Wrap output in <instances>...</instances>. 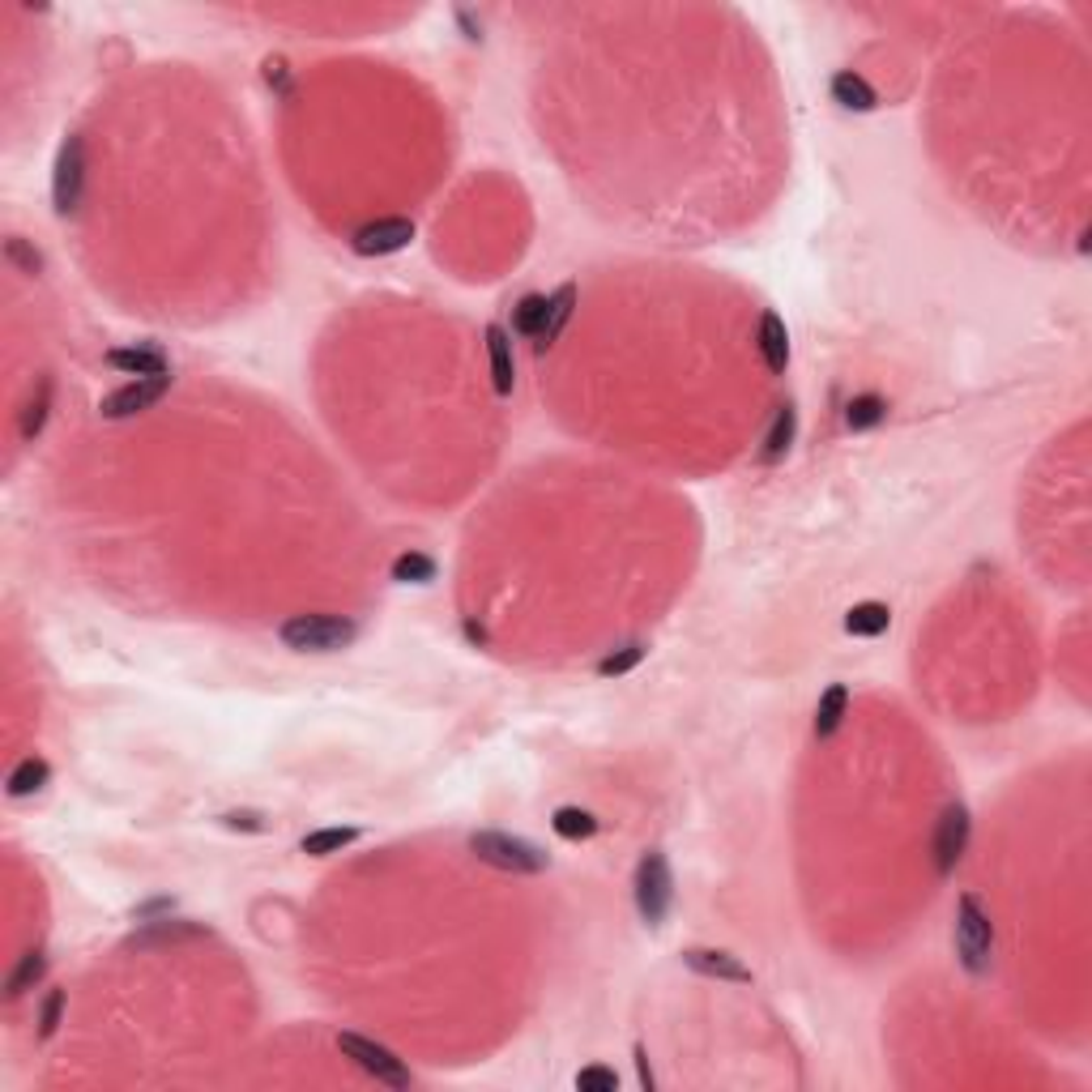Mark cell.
<instances>
[{"label":"cell","instance_id":"cell-1","mask_svg":"<svg viewBox=\"0 0 1092 1092\" xmlns=\"http://www.w3.org/2000/svg\"><path fill=\"white\" fill-rule=\"evenodd\" d=\"M278 636L295 653H342L359 641V623L350 614H290Z\"/></svg>","mask_w":1092,"mask_h":1092},{"label":"cell","instance_id":"cell-2","mask_svg":"<svg viewBox=\"0 0 1092 1092\" xmlns=\"http://www.w3.org/2000/svg\"><path fill=\"white\" fill-rule=\"evenodd\" d=\"M956 956L965 965V973L986 977L994 965V922L990 909L982 905V896L965 892L956 901Z\"/></svg>","mask_w":1092,"mask_h":1092},{"label":"cell","instance_id":"cell-3","mask_svg":"<svg viewBox=\"0 0 1092 1092\" xmlns=\"http://www.w3.org/2000/svg\"><path fill=\"white\" fill-rule=\"evenodd\" d=\"M470 853L479 857V863H487L496 871H508V875H542L546 867H551V857H546L533 841L512 836V832H474Z\"/></svg>","mask_w":1092,"mask_h":1092},{"label":"cell","instance_id":"cell-4","mask_svg":"<svg viewBox=\"0 0 1092 1092\" xmlns=\"http://www.w3.org/2000/svg\"><path fill=\"white\" fill-rule=\"evenodd\" d=\"M632 896H636V913L645 926H662L670 917V905H674V871H670V857L662 849H649L641 863H636V879H632Z\"/></svg>","mask_w":1092,"mask_h":1092},{"label":"cell","instance_id":"cell-5","mask_svg":"<svg viewBox=\"0 0 1092 1092\" xmlns=\"http://www.w3.org/2000/svg\"><path fill=\"white\" fill-rule=\"evenodd\" d=\"M86 193V141L68 133L56 149V167H52V205L60 218H73Z\"/></svg>","mask_w":1092,"mask_h":1092},{"label":"cell","instance_id":"cell-6","mask_svg":"<svg viewBox=\"0 0 1092 1092\" xmlns=\"http://www.w3.org/2000/svg\"><path fill=\"white\" fill-rule=\"evenodd\" d=\"M338 1050H342V1058H350L359 1071H367L376 1084H388V1088H410V1067L388 1050V1046H380V1042H371V1037H359V1033H338Z\"/></svg>","mask_w":1092,"mask_h":1092},{"label":"cell","instance_id":"cell-7","mask_svg":"<svg viewBox=\"0 0 1092 1092\" xmlns=\"http://www.w3.org/2000/svg\"><path fill=\"white\" fill-rule=\"evenodd\" d=\"M969 832H973L969 807L965 803H948L939 824H934V871H939V875H952L960 867V857L969 849Z\"/></svg>","mask_w":1092,"mask_h":1092},{"label":"cell","instance_id":"cell-8","mask_svg":"<svg viewBox=\"0 0 1092 1092\" xmlns=\"http://www.w3.org/2000/svg\"><path fill=\"white\" fill-rule=\"evenodd\" d=\"M167 393H171V376H145V380H133V384L116 388V393H107L99 402V410H103V419H133L149 406H159Z\"/></svg>","mask_w":1092,"mask_h":1092},{"label":"cell","instance_id":"cell-9","mask_svg":"<svg viewBox=\"0 0 1092 1092\" xmlns=\"http://www.w3.org/2000/svg\"><path fill=\"white\" fill-rule=\"evenodd\" d=\"M414 240V222L410 218H376L367 226H359L350 236V248L359 257H393Z\"/></svg>","mask_w":1092,"mask_h":1092},{"label":"cell","instance_id":"cell-10","mask_svg":"<svg viewBox=\"0 0 1092 1092\" xmlns=\"http://www.w3.org/2000/svg\"><path fill=\"white\" fill-rule=\"evenodd\" d=\"M103 359H107V367H116V371H124V376H137V380H145V376H171V359H167V350H163V346H154V342H141V346H116V350H107Z\"/></svg>","mask_w":1092,"mask_h":1092},{"label":"cell","instance_id":"cell-11","mask_svg":"<svg viewBox=\"0 0 1092 1092\" xmlns=\"http://www.w3.org/2000/svg\"><path fill=\"white\" fill-rule=\"evenodd\" d=\"M683 965L691 973H700V977H717V982H734V986H747L755 977L734 952H722V948H687Z\"/></svg>","mask_w":1092,"mask_h":1092},{"label":"cell","instance_id":"cell-12","mask_svg":"<svg viewBox=\"0 0 1092 1092\" xmlns=\"http://www.w3.org/2000/svg\"><path fill=\"white\" fill-rule=\"evenodd\" d=\"M755 346H760V359H764V367L772 376H786V367H790V329H786V321L776 317V311H764V317H760Z\"/></svg>","mask_w":1092,"mask_h":1092},{"label":"cell","instance_id":"cell-13","mask_svg":"<svg viewBox=\"0 0 1092 1092\" xmlns=\"http://www.w3.org/2000/svg\"><path fill=\"white\" fill-rule=\"evenodd\" d=\"M487 359H491V384L500 398H512L517 384V363H512V342L504 325H487Z\"/></svg>","mask_w":1092,"mask_h":1092},{"label":"cell","instance_id":"cell-14","mask_svg":"<svg viewBox=\"0 0 1092 1092\" xmlns=\"http://www.w3.org/2000/svg\"><path fill=\"white\" fill-rule=\"evenodd\" d=\"M832 103H841L845 112H875L879 107V95H875V86L867 82L863 73H853V68H841L836 77H832Z\"/></svg>","mask_w":1092,"mask_h":1092},{"label":"cell","instance_id":"cell-15","mask_svg":"<svg viewBox=\"0 0 1092 1092\" xmlns=\"http://www.w3.org/2000/svg\"><path fill=\"white\" fill-rule=\"evenodd\" d=\"M794 436H798V410L786 402V406H776V414H772V427L764 431V448H760V461L764 465H776L790 448H794Z\"/></svg>","mask_w":1092,"mask_h":1092},{"label":"cell","instance_id":"cell-16","mask_svg":"<svg viewBox=\"0 0 1092 1092\" xmlns=\"http://www.w3.org/2000/svg\"><path fill=\"white\" fill-rule=\"evenodd\" d=\"M572 307H577V286H572V282H564V286H560L551 299H546V325H542V338L533 342V350H538V355H546V350L555 346V338H560V333H564V325L572 321Z\"/></svg>","mask_w":1092,"mask_h":1092},{"label":"cell","instance_id":"cell-17","mask_svg":"<svg viewBox=\"0 0 1092 1092\" xmlns=\"http://www.w3.org/2000/svg\"><path fill=\"white\" fill-rule=\"evenodd\" d=\"M209 934L205 926H193V922H171V917H159V922H145L141 934H133V948H149V944H180V939H201Z\"/></svg>","mask_w":1092,"mask_h":1092},{"label":"cell","instance_id":"cell-18","mask_svg":"<svg viewBox=\"0 0 1092 1092\" xmlns=\"http://www.w3.org/2000/svg\"><path fill=\"white\" fill-rule=\"evenodd\" d=\"M892 628V610L884 602H857L849 614H845V632L849 636H884Z\"/></svg>","mask_w":1092,"mask_h":1092},{"label":"cell","instance_id":"cell-19","mask_svg":"<svg viewBox=\"0 0 1092 1092\" xmlns=\"http://www.w3.org/2000/svg\"><path fill=\"white\" fill-rule=\"evenodd\" d=\"M845 709H849V687L845 683H832L824 695H820V705H815V739H832L836 730H841V722H845Z\"/></svg>","mask_w":1092,"mask_h":1092},{"label":"cell","instance_id":"cell-20","mask_svg":"<svg viewBox=\"0 0 1092 1092\" xmlns=\"http://www.w3.org/2000/svg\"><path fill=\"white\" fill-rule=\"evenodd\" d=\"M47 782H52V764L39 760V755H26V760L9 772L5 790H9V798H31V794H39Z\"/></svg>","mask_w":1092,"mask_h":1092},{"label":"cell","instance_id":"cell-21","mask_svg":"<svg viewBox=\"0 0 1092 1092\" xmlns=\"http://www.w3.org/2000/svg\"><path fill=\"white\" fill-rule=\"evenodd\" d=\"M359 841V828H317V832H307L303 841H299V849L307 853V857H329V853H342L346 845H355Z\"/></svg>","mask_w":1092,"mask_h":1092},{"label":"cell","instance_id":"cell-22","mask_svg":"<svg viewBox=\"0 0 1092 1092\" xmlns=\"http://www.w3.org/2000/svg\"><path fill=\"white\" fill-rule=\"evenodd\" d=\"M888 419V402L879 393H857L849 406H845V427L849 431H871Z\"/></svg>","mask_w":1092,"mask_h":1092},{"label":"cell","instance_id":"cell-23","mask_svg":"<svg viewBox=\"0 0 1092 1092\" xmlns=\"http://www.w3.org/2000/svg\"><path fill=\"white\" fill-rule=\"evenodd\" d=\"M542 325H546V295H525V299L512 307V333L538 342V338H542Z\"/></svg>","mask_w":1092,"mask_h":1092},{"label":"cell","instance_id":"cell-24","mask_svg":"<svg viewBox=\"0 0 1092 1092\" xmlns=\"http://www.w3.org/2000/svg\"><path fill=\"white\" fill-rule=\"evenodd\" d=\"M43 973H47V956H43L39 948H31V952L18 960V969L9 973V982H5V994H9V998H22V994H31V990L43 982Z\"/></svg>","mask_w":1092,"mask_h":1092},{"label":"cell","instance_id":"cell-25","mask_svg":"<svg viewBox=\"0 0 1092 1092\" xmlns=\"http://www.w3.org/2000/svg\"><path fill=\"white\" fill-rule=\"evenodd\" d=\"M393 581L402 585H431L436 581V560L423 551H406L393 560Z\"/></svg>","mask_w":1092,"mask_h":1092},{"label":"cell","instance_id":"cell-26","mask_svg":"<svg viewBox=\"0 0 1092 1092\" xmlns=\"http://www.w3.org/2000/svg\"><path fill=\"white\" fill-rule=\"evenodd\" d=\"M551 828H555L564 841H589V836L598 832V820H593L589 811H581V807H560V811L551 815Z\"/></svg>","mask_w":1092,"mask_h":1092},{"label":"cell","instance_id":"cell-27","mask_svg":"<svg viewBox=\"0 0 1092 1092\" xmlns=\"http://www.w3.org/2000/svg\"><path fill=\"white\" fill-rule=\"evenodd\" d=\"M645 653H649V645H645V641H632V645H623V649L606 653V658L598 662V674H602V679H619V674L636 670V666L645 662Z\"/></svg>","mask_w":1092,"mask_h":1092},{"label":"cell","instance_id":"cell-28","mask_svg":"<svg viewBox=\"0 0 1092 1092\" xmlns=\"http://www.w3.org/2000/svg\"><path fill=\"white\" fill-rule=\"evenodd\" d=\"M47 410H52V380L43 376V380H39V393H35V398L26 402V410H22V440H35V436L43 431Z\"/></svg>","mask_w":1092,"mask_h":1092},{"label":"cell","instance_id":"cell-29","mask_svg":"<svg viewBox=\"0 0 1092 1092\" xmlns=\"http://www.w3.org/2000/svg\"><path fill=\"white\" fill-rule=\"evenodd\" d=\"M60 1016H64V990H52L39 1007V1037L47 1042L56 1029H60Z\"/></svg>","mask_w":1092,"mask_h":1092},{"label":"cell","instance_id":"cell-30","mask_svg":"<svg viewBox=\"0 0 1092 1092\" xmlns=\"http://www.w3.org/2000/svg\"><path fill=\"white\" fill-rule=\"evenodd\" d=\"M5 257H9V261L22 269V274H39V269H43V257H39V252H35V248H31L22 236L5 240Z\"/></svg>","mask_w":1092,"mask_h":1092},{"label":"cell","instance_id":"cell-31","mask_svg":"<svg viewBox=\"0 0 1092 1092\" xmlns=\"http://www.w3.org/2000/svg\"><path fill=\"white\" fill-rule=\"evenodd\" d=\"M577 1088L581 1092H619V1075L610 1067H585L577 1075Z\"/></svg>","mask_w":1092,"mask_h":1092},{"label":"cell","instance_id":"cell-32","mask_svg":"<svg viewBox=\"0 0 1092 1092\" xmlns=\"http://www.w3.org/2000/svg\"><path fill=\"white\" fill-rule=\"evenodd\" d=\"M171 913H176V901H171V896H159V901L141 905L133 917H137V922H159V917H171Z\"/></svg>","mask_w":1092,"mask_h":1092},{"label":"cell","instance_id":"cell-33","mask_svg":"<svg viewBox=\"0 0 1092 1092\" xmlns=\"http://www.w3.org/2000/svg\"><path fill=\"white\" fill-rule=\"evenodd\" d=\"M222 824L226 828H244V832H265V820L261 815H252V811H230V815H222Z\"/></svg>","mask_w":1092,"mask_h":1092},{"label":"cell","instance_id":"cell-34","mask_svg":"<svg viewBox=\"0 0 1092 1092\" xmlns=\"http://www.w3.org/2000/svg\"><path fill=\"white\" fill-rule=\"evenodd\" d=\"M265 77H269V86H278L286 95V64L282 60H265Z\"/></svg>","mask_w":1092,"mask_h":1092},{"label":"cell","instance_id":"cell-35","mask_svg":"<svg viewBox=\"0 0 1092 1092\" xmlns=\"http://www.w3.org/2000/svg\"><path fill=\"white\" fill-rule=\"evenodd\" d=\"M636 1071H641V1084L653 1092V1071H649V1054H645V1046H636Z\"/></svg>","mask_w":1092,"mask_h":1092},{"label":"cell","instance_id":"cell-36","mask_svg":"<svg viewBox=\"0 0 1092 1092\" xmlns=\"http://www.w3.org/2000/svg\"><path fill=\"white\" fill-rule=\"evenodd\" d=\"M465 641H470V645H479V649L487 645V632L479 628V623H474V619H465Z\"/></svg>","mask_w":1092,"mask_h":1092}]
</instances>
